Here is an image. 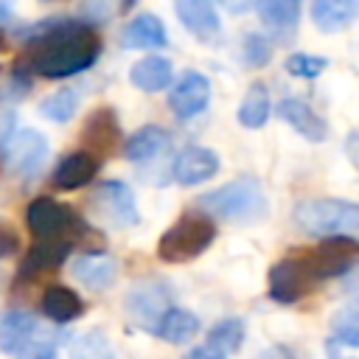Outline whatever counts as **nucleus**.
I'll return each mask as SVG.
<instances>
[{"label": "nucleus", "mask_w": 359, "mask_h": 359, "mask_svg": "<svg viewBox=\"0 0 359 359\" xmlns=\"http://www.w3.org/2000/svg\"><path fill=\"white\" fill-rule=\"evenodd\" d=\"M121 39H123L126 48H140V50H146V48L154 50V48H165L168 45V34H165L163 20L157 14H149V11L132 17L126 22Z\"/></svg>", "instance_id": "nucleus-18"}, {"label": "nucleus", "mask_w": 359, "mask_h": 359, "mask_svg": "<svg viewBox=\"0 0 359 359\" xmlns=\"http://www.w3.org/2000/svg\"><path fill=\"white\" fill-rule=\"evenodd\" d=\"M98 210L118 227H132L140 222V213H137V205H135V194L126 182L121 180H104L95 194H93Z\"/></svg>", "instance_id": "nucleus-10"}, {"label": "nucleus", "mask_w": 359, "mask_h": 359, "mask_svg": "<svg viewBox=\"0 0 359 359\" xmlns=\"http://www.w3.org/2000/svg\"><path fill=\"white\" fill-rule=\"evenodd\" d=\"M269 112H272V104H269V93H266V87H264V84H252V87L244 93V98H241L236 115H238V123H241V126H247V129H258V126L266 123Z\"/></svg>", "instance_id": "nucleus-26"}, {"label": "nucleus", "mask_w": 359, "mask_h": 359, "mask_svg": "<svg viewBox=\"0 0 359 359\" xmlns=\"http://www.w3.org/2000/svg\"><path fill=\"white\" fill-rule=\"evenodd\" d=\"M168 146H171L168 132L157 123H149V126H140L137 132L129 135V140L123 143V151L132 163H146V160H154Z\"/></svg>", "instance_id": "nucleus-21"}, {"label": "nucleus", "mask_w": 359, "mask_h": 359, "mask_svg": "<svg viewBox=\"0 0 359 359\" xmlns=\"http://www.w3.org/2000/svg\"><path fill=\"white\" fill-rule=\"evenodd\" d=\"M219 171V154L208 146H185L174 160V177L180 185H196Z\"/></svg>", "instance_id": "nucleus-13"}, {"label": "nucleus", "mask_w": 359, "mask_h": 359, "mask_svg": "<svg viewBox=\"0 0 359 359\" xmlns=\"http://www.w3.org/2000/svg\"><path fill=\"white\" fill-rule=\"evenodd\" d=\"M177 17L182 20V25L202 42L219 36L222 31V22H219V14H216V6L208 3V0H180L174 6Z\"/></svg>", "instance_id": "nucleus-16"}, {"label": "nucleus", "mask_w": 359, "mask_h": 359, "mask_svg": "<svg viewBox=\"0 0 359 359\" xmlns=\"http://www.w3.org/2000/svg\"><path fill=\"white\" fill-rule=\"evenodd\" d=\"M328 67V59L314 56V53H292L286 59V70L297 79H317Z\"/></svg>", "instance_id": "nucleus-33"}, {"label": "nucleus", "mask_w": 359, "mask_h": 359, "mask_svg": "<svg viewBox=\"0 0 359 359\" xmlns=\"http://www.w3.org/2000/svg\"><path fill=\"white\" fill-rule=\"evenodd\" d=\"M359 17V0H317L311 3V20L320 31L337 34Z\"/></svg>", "instance_id": "nucleus-19"}, {"label": "nucleus", "mask_w": 359, "mask_h": 359, "mask_svg": "<svg viewBox=\"0 0 359 359\" xmlns=\"http://www.w3.org/2000/svg\"><path fill=\"white\" fill-rule=\"evenodd\" d=\"M3 48H6V36L0 34V50H3Z\"/></svg>", "instance_id": "nucleus-38"}, {"label": "nucleus", "mask_w": 359, "mask_h": 359, "mask_svg": "<svg viewBox=\"0 0 359 359\" xmlns=\"http://www.w3.org/2000/svg\"><path fill=\"white\" fill-rule=\"evenodd\" d=\"M334 359H342V356H334Z\"/></svg>", "instance_id": "nucleus-39"}, {"label": "nucleus", "mask_w": 359, "mask_h": 359, "mask_svg": "<svg viewBox=\"0 0 359 359\" xmlns=\"http://www.w3.org/2000/svg\"><path fill=\"white\" fill-rule=\"evenodd\" d=\"M199 208L224 222L252 224L266 216L269 205H266V194L255 177H238L233 182H224V185L202 194Z\"/></svg>", "instance_id": "nucleus-2"}, {"label": "nucleus", "mask_w": 359, "mask_h": 359, "mask_svg": "<svg viewBox=\"0 0 359 359\" xmlns=\"http://www.w3.org/2000/svg\"><path fill=\"white\" fill-rule=\"evenodd\" d=\"M241 342H244V323L236 320V317H227V320H222V323H216V325L210 328V342H208V345H213V348L222 351V353L238 351Z\"/></svg>", "instance_id": "nucleus-31"}, {"label": "nucleus", "mask_w": 359, "mask_h": 359, "mask_svg": "<svg viewBox=\"0 0 359 359\" xmlns=\"http://www.w3.org/2000/svg\"><path fill=\"white\" fill-rule=\"evenodd\" d=\"M345 154H348V160L353 163V168H359V129H353V132L345 137Z\"/></svg>", "instance_id": "nucleus-35"}, {"label": "nucleus", "mask_w": 359, "mask_h": 359, "mask_svg": "<svg viewBox=\"0 0 359 359\" xmlns=\"http://www.w3.org/2000/svg\"><path fill=\"white\" fill-rule=\"evenodd\" d=\"M309 269L314 272L317 283L325 278H337L342 272L351 269V264L359 258V241L351 236H334V238H323L317 247L303 252Z\"/></svg>", "instance_id": "nucleus-8"}, {"label": "nucleus", "mask_w": 359, "mask_h": 359, "mask_svg": "<svg viewBox=\"0 0 359 359\" xmlns=\"http://www.w3.org/2000/svg\"><path fill=\"white\" fill-rule=\"evenodd\" d=\"M76 107H79V93L73 87H62L39 101V112L53 123H67L76 115Z\"/></svg>", "instance_id": "nucleus-29"}, {"label": "nucleus", "mask_w": 359, "mask_h": 359, "mask_svg": "<svg viewBox=\"0 0 359 359\" xmlns=\"http://www.w3.org/2000/svg\"><path fill=\"white\" fill-rule=\"evenodd\" d=\"M314 283H317V278L309 269L303 252L300 255H286V258L275 261L272 269H269V297L275 303H283V306L297 303L300 297H306L314 289Z\"/></svg>", "instance_id": "nucleus-7"}, {"label": "nucleus", "mask_w": 359, "mask_h": 359, "mask_svg": "<svg viewBox=\"0 0 359 359\" xmlns=\"http://www.w3.org/2000/svg\"><path fill=\"white\" fill-rule=\"evenodd\" d=\"M185 359H224V353L216 351L213 345H196Z\"/></svg>", "instance_id": "nucleus-37"}, {"label": "nucleus", "mask_w": 359, "mask_h": 359, "mask_svg": "<svg viewBox=\"0 0 359 359\" xmlns=\"http://www.w3.org/2000/svg\"><path fill=\"white\" fill-rule=\"evenodd\" d=\"M70 359H118L104 331H84L70 342Z\"/></svg>", "instance_id": "nucleus-28"}, {"label": "nucleus", "mask_w": 359, "mask_h": 359, "mask_svg": "<svg viewBox=\"0 0 359 359\" xmlns=\"http://www.w3.org/2000/svg\"><path fill=\"white\" fill-rule=\"evenodd\" d=\"M70 247L73 244H62V241H36L25 252V258L20 264V275L22 278H36V275H42L48 269H56L67 258Z\"/></svg>", "instance_id": "nucleus-23"}, {"label": "nucleus", "mask_w": 359, "mask_h": 359, "mask_svg": "<svg viewBox=\"0 0 359 359\" xmlns=\"http://www.w3.org/2000/svg\"><path fill=\"white\" fill-rule=\"evenodd\" d=\"M258 17L275 36H292L300 22V3L297 0H261L255 6Z\"/></svg>", "instance_id": "nucleus-20"}, {"label": "nucleus", "mask_w": 359, "mask_h": 359, "mask_svg": "<svg viewBox=\"0 0 359 359\" xmlns=\"http://www.w3.org/2000/svg\"><path fill=\"white\" fill-rule=\"evenodd\" d=\"M17 359H56V345L48 337H34L20 353Z\"/></svg>", "instance_id": "nucleus-34"}, {"label": "nucleus", "mask_w": 359, "mask_h": 359, "mask_svg": "<svg viewBox=\"0 0 359 359\" xmlns=\"http://www.w3.org/2000/svg\"><path fill=\"white\" fill-rule=\"evenodd\" d=\"M278 115L306 140L311 143H323L328 137V123L303 101V98H283L278 104Z\"/></svg>", "instance_id": "nucleus-14"}, {"label": "nucleus", "mask_w": 359, "mask_h": 359, "mask_svg": "<svg viewBox=\"0 0 359 359\" xmlns=\"http://www.w3.org/2000/svg\"><path fill=\"white\" fill-rule=\"evenodd\" d=\"M73 275L81 286H87L93 292H101V289L112 286V280L118 275V264L107 252H84L73 261Z\"/></svg>", "instance_id": "nucleus-17"}, {"label": "nucleus", "mask_w": 359, "mask_h": 359, "mask_svg": "<svg viewBox=\"0 0 359 359\" xmlns=\"http://www.w3.org/2000/svg\"><path fill=\"white\" fill-rule=\"evenodd\" d=\"M98 157H93L90 151H70L59 160L56 171H53V185L62 188V191H79L84 188L87 182L95 180L98 174Z\"/></svg>", "instance_id": "nucleus-15"}, {"label": "nucleus", "mask_w": 359, "mask_h": 359, "mask_svg": "<svg viewBox=\"0 0 359 359\" xmlns=\"http://www.w3.org/2000/svg\"><path fill=\"white\" fill-rule=\"evenodd\" d=\"M25 224L36 241L73 244L81 233H87V224L73 213V208L56 202L53 196H36L25 208Z\"/></svg>", "instance_id": "nucleus-5"}, {"label": "nucleus", "mask_w": 359, "mask_h": 359, "mask_svg": "<svg viewBox=\"0 0 359 359\" xmlns=\"http://www.w3.org/2000/svg\"><path fill=\"white\" fill-rule=\"evenodd\" d=\"M241 56L250 67H264L269 59H272V45L264 34H247L244 36V45H241Z\"/></svg>", "instance_id": "nucleus-32"}, {"label": "nucleus", "mask_w": 359, "mask_h": 359, "mask_svg": "<svg viewBox=\"0 0 359 359\" xmlns=\"http://www.w3.org/2000/svg\"><path fill=\"white\" fill-rule=\"evenodd\" d=\"M84 143H87L84 151H90L93 157H107V154H112L123 143L118 118H115V112L109 107H101V109H95L87 118V123H84Z\"/></svg>", "instance_id": "nucleus-12"}, {"label": "nucleus", "mask_w": 359, "mask_h": 359, "mask_svg": "<svg viewBox=\"0 0 359 359\" xmlns=\"http://www.w3.org/2000/svg\"><path fill=\"white\" fill-rule=\"evenodd\" d=\"M294 222L303 233L334 238L359 233V202L345 199H303L294 208Z\"/></svg>", "instance_id": "nucleus-3"}, {"label": "nucleus", "mask_w": 359, "mask_h": 359, "mask_svg": "<svg viewBox=\"0 0 359 359\" xmlns=\"http://www.w3.org/2000/svg\"><path fill=\"white\" fill-rule=\"evenodd\" d=\"M101 53V36L93 22L81 20H45L28 31V50L20 59V67L45 76V79H67L84 73L95 65Z\"/></svg>", "instance_id": "nucleus-1"}, {"label": "nucleus", "mask_w": 359, "mask_h": 359, "mask_svg": "<svg viewBox=\"0 0 359 359\" xmlns=\"http://www.w3.org/2000/svg\"><path fill=\"white\" fill-rule=\"evenodd\" d=\"M3 157L17 177H34L48 157V140L36 129H20L3 146Z\"/></svg>", "instance_id": "nucleus-9"}, {"label": "nucleus", "mask_w": 359, "mask_h": 359, "mask_svg": "<svg viewBox=\"0 0 359 359\" xmlns=\"http://www.w3.org/2000/svg\"><path fill=\"white\" fill-rule=\"evenodd\" d=\"M129 81H132L137 90L160 93V90H165L168 81H171V62L163 59V56H146V59H140V62L129 70Z\"/></svg>", "instance_id": "nucleus-24"}, {"label": "nucleus", "mask_w": 359, "mask_h": 359, "mask_svg": "<svg viewBox=\"0 0 359 359\" xmlns=\"http://www.w3.org/2000/svg\"><path fill=\"white\" fill-rule=\"evenodd\" d=\"M42 311L53 323H70V320L81 317L84 300L67 286H48L45 294H42Z\"/></svg>", "instance_id": "nucleus-25"}, {"label": "nucleus", "mask_w": 359, "mask_h": 359, "mask_svg": "<svg viewBox=\"0 0 359 359\" xmlns=\"http://www.w3.org/2000/svg\"><path fill=\"white\" fill-rule=\"evenodd\" d=\"M216 238V224L205 213H185L180 216L157 241V255L165 264H185L202 255Z\"/></svg>", "instance_id": "nucleus-4"}, {"label": "nucleus", "mask_w": 359, "mask_h": 359, "mask_svg": "<svg viewBox=\"0 0 359 359\" xmlns=\"http://www.w3.org/2000/svg\"><path fill=\"white\" fill-rule=\"evenodd\" d=\"M208 101H210V81L196 70H185L168 93V107L180 121L199 115L208 107Z\"/></svg>", "instance_id": "nucleus-11"}, {"label": "nucleus", "mask_w": 359, "mask_h": 359, "mask_svg": "<svg viewBox=\"0 0 359 359\" xmlns=\"http://www.w3.org/2000/svg\"><path fill=\"white\" fill-rule=\"evenodd\" d=\"M331 334L339 345L348 348H359V300L342 306L331 323Z\"/></svg>", "instance_id": "nucleus-30"}, {"label": "nucleus", "mask_w": 359, "mask_h": 359, "mask_svg": "<svg viewBox=\"0 0 359 359\" xmlns=\"http://www.w3.org/2000/svg\"><path fill=\"white\" fill-rule=\"evenodd\" d=\"M36 334V320L28 311H6L0 320V348L3 353H20Z\"/></svg>", "instance_id": "nucleus-22"}, {"label": "nucleus", "mask_w": 359, "mask_h": 359, "mask_svg": "<svg viewBox=\"0 0 359 359\" xmlns=\"http://www.w3.org/2000/svg\"><path fill=\"white\" fill-rule=\"evenodd\" d=\"M123 309L129 314V320L143 328L157 334L160 323L165 320V314L171 311V294L168 286L160 278H140L129 286L126 297H123Z\"/></svg>", "instance_id": "nucleus-6"}, {"label": "nucleus", "mask_w": 359, "mask_h": 359, "mask_svg": "<svg viewBox=\"0 0 359 359\" xmlns=\"http://www.w3.org/2000/svg\"><path fill=\"white\" fill-rule=\"evenodd\" d=\"M17 247V236L14 230H8L6 224H0V255H11Z\"/></svg>", "instance_id": "nucleus-36"}, {"label": "nucleus", "mask_w": 359, "mask_h": 359, "mask_svg": "<svg viewBox=\"0 0 359 359\" xmlns=\"http://www.w3.org/2000/svg\"><path fill=\"white\" fill-rule=\"evenodd\" d=\"M196 331H199V317H196V314H191V311H185V309H171V311L165 314V320L160 323L157 337L165 339V342H171V345H182V342H188Z\"/></svg>", "instance_id": "nucleus-27"}]
</instances>
